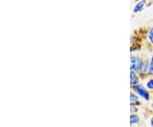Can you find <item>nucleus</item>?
I'll return each mask as SVG.
<instances>
[{"label":"nucleus","instance_id":"7","mask_svg":"<svg viewBox=\"0 0 153 127\" xmlns=\"http://www.w3.org/2000/svg\"><path fill=\"white\" fill-rule=\"evenodd\" d=\"M140 123V117L137 115L136 114H131L130 115V124L132 126L138 125Z\"/></svg>","mask_w":153,"mask_h":127},{"label":"nucleus","instance_id":"8","mask_svg":"<svg viewBox=\"0 0 153 127\" xmlns=\"http://www.w3.org/2000/svg\"><path fill=\"white\" fill-rule=\"evenodd\" d=\"M146 87L147 88L148 90L153 91V77H151L146 83Z\"/></svg>","mask_w":153,"mask_h":127},{"label":"nucleus","instance_id":"1","mask_svg":"<svg viewBox=\"0 0 153 127\" xmlns=\"http://www.w3.org/2000/svg\"><path fill=\"white\" fill-rule=\"evenodd\" d=\"M131 61V70L135 71L140 74H146L147 75L148 71V63L149 61H145L140 56H136V55H132L130 58Z\"/></svg>","mask_w":153,"mask_h":127},{"label":"nucleus","instance_id":"12","mask_svg":"<svg viewBox=\"0 0 153 127\" xmlns=\"http://www.w3.org/2000/svg\"><path fill=\"white\" fill-rule=\"evenodd\" d=\"M152 97H153V91H152Z\"/></svg>","mask_w":153,"mask_h":127},{"label":"nucleus","instance_id":"5","mask_svg":"<svg viewBox=\"0 0 153 127\" xmlns=\"http://www.w3.org/2000/svg\"><path fill=\"white\" fill-rule=\"evenodd\" d=\"M146 4V0H140L134 7V13H139L144 10Z\"/></svg>","mask_w":153,"mask_h":127},{"label":"nucleus","instance_id":"10","mask_svg":"<svg viewBox=\"0 0 153 127\" xmlns=\"http://www.w3.org/2000/svg\"><path fill=\"white\" fill-rule=\"evenodd\" d=\"M151 126L153 127V117L151 119Z\"/></svg>","mask_w":153,"mask_h":127},{"label":"nucleus","instance_id":"6","mask_svg":"<svg viewBox=\"0 0 153 127\" xmlns=\"http://www.w3.org/2000/svg\"><path fill=\"white\" fill-rule=\"evenodd\" d=\"M147 75L150 77H153V54L151 56L149 63H148Z\"/></svg>","mask_w":153,"mask_h":127},{"label":"nucleus","instance_id":"2","mask_svg":"<svg viewBox=\"0 0 153 127\" xmlns=\"http://www.w3.org/2000/svg\"><path fill=\"white\" fill-rule=\"evenodd\" d=\"M132 89H133L134 92H135L138 96H140L144 100L149 101V100L151 99V94L148 91L147 88H145L141 84L134 85V86H132Z\"/></svg>","mask_w":153,"mask_h":127},{"label":"nucleus","instance_id":"4","mask_svg":"<svg viewBox=\"0 0 153 127\" xmlns=\"http://www.w3.org/2000/svg\"><path fill=\"white\" fill-rule=\"evenodd\" d=\"M130 105L135 106V107L141 105V102H140V101L135 92H131L130 93Z\"/></svg>","mask_w":153,"mask_h":127},{"label":"nucleus","instance_id":"9","mask_svg":"<svg viewBox=\"0 0 153 127\" xmlns=\"http://www.w3.org/2000/svg\"><path fill=\"white\" fill-rule=\"evenodd\" d=\"M147 39H148V41H149V42L153 45V26L152 27V28H150V29H149V31H148Z\"/></svg>","mask_w":153,"mask_h":127},{"label":"nucleus","instance_id":"3","mask_svg":"<svg viewBox=\"0 0 153 127\" xmlns=\"http://www.w3.org/2000/svg\"><path fill=\"white\" fill-rule=\"evenodd\" d=\"M138 72H136L134 70H130V84L131 86L139 84L140 83V77L137 74Z\"/></svg>","mask_w":153,"mask_h":127},{"label":"nucleus","instance_id":"11","mask_svg":"<svg viewBox=\"0 0 153 127\" xmlns=\"http://www.w3.org/2000/svg\"><path fill=\"white\" fill-rule=\"evenodd\" d=\"M151 108H152V109L153 111V103H152V105H151Z\"/></svg>","mask_w":153,"mask_h":127}]
</instances>
